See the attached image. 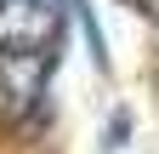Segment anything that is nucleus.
Instances as JSON below:
<instances>
[{
    "instance_id": "1",
    "label": "nucleus",
    "mask_w": 159,
    "mask_h": 154,
    "mask_svg": "<svg viewBox=\"0 0 159 154\" xmlns=\"http://www.w3.org/2000/svg\"><path fill=\"white\" fill-rule=\"evenodd\" d=\"M68 17H80V0H0V114L23 120L40 108L63 63Z\"/></svg>"
},
{
    "instance_id": "2",
    "label": "nucleus",
    "mask_w": 159,
    "mask_h": 154,
    "mask_svg": "<svg viewBox=\"0 0 159 154\" xmlns=\"http://www.w3.org/2000/svg\"><path fill=\"white\" fill-rule=\"evenodd\" d=\"M125 137H131V114L114 108V120H108V131H102V148H125Z\"/></svg>"
}]
</instances>
